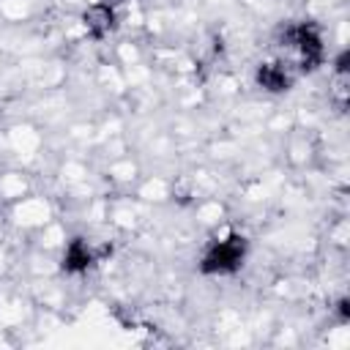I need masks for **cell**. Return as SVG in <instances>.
<instances>
[{
	"label": "cell",
	"instance_id": "obj_2",
	"mask_svg": "<svg viewBox=\"0 0 350 350\" xmlns=\"http://www.w3.org/2000/svg\"><path fill=\"white\" fill-rule=\"evenodd\" d=\"M82 25H85V30H88L93 38H104V36L112 33L115 25H118L115 5H109V3H104V0H101V3H93V5L85 11Z\"/></svg>",
	"mask_w": 350,
	"mask_h": 350
},
{
	"label": "cell",
	"instance_id": "obj_3",
	"mask_svg": "<svg viewBox=\"0 0 350 350\" xmlns=\"http://www.w3.org/2000/svg\"><path fill=\"white\" fill-rule=\"evenodd\" d=\"M293 77H295V71H293L287 63H282V60L262 63V66L257 68V85L265 88V90H271V93L287 90L290 82H293Z\"/></svg>",
	"mask_w": 350,
	"mask_h": 350
},
{
	"label": "cell",
	"instance_id": "obj_1",
	"mask_svg": "<svg viewBox=\"0 0 350 350\" xmlns=\"http://www.w3.org/2000/svg\"><path fill=\"white\" fill-rule=\"evenodd\" d=\"M243 254H246V238L238 232H224L216 241H211V246L205 249L200 260V271L202 273H232L243 262Z\"/></svg>",
	"mask_w": 350,
	"mask_h": 350
},
{
	"label": "cell",
	"instance_id": "obj_4",
	"mask_svg": "<svg viewBox=\"0 0 350 350\" xmlns=\"http://www.w3.org/2000/svg\"><path fill=\"white\" fill-rule=\"evenodd\" d=\"M93 262H96V252H93L90 241L74 238V241L66 243V249H63V268L66 271L79 273V271H88Z\"/></svg>",
	"mask_w": 350,
	"mask_h": 350
},
{
	"label": "cell",
	"instance_id": "obj_5",
	"mask_svg": "<svg viewBox=\"0 0 350 350\" xmlns=\"http://www.w3.org/2000/svg\"><path fill=\"white\" fill-rule=\"evenodd\" d=\"M104 3H109V5H120V3H134V0H104Z\"/></svg>",
	"mask_w": 350,
	"mask_h": 350
}]
</instances>
